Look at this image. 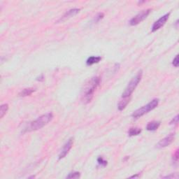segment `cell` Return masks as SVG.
I'll return each mask as SVG.
<instances>
[{
	"instance_id": "obj_1",
	"label": "cell",
	"mask_w": 179,
	"mask_h": 179,
	"mask_svg": "<svg viewBox=\"0 0 179 179\" xmlns=\"http://www.w3.org/2000/svg\"><path fill=\"white\" fill-rule=\"evenodd\" d=\"M101 79L99 77H93L84 85L81 93V101L84 104H88L93 100L94 93L100 86Z\"/></svg>"
},
{
	"instance_id": "obj_2",
	"label": "cell",
	"mask_w": 179,
	"mask_h": 179,
	"mask_svg": "<svg viewBox=\"0 0 179 179\" xmlns=\"http://www.w3.org/2000/svg\"><path fill=\"white\" fill-rule=\"evenodd\" d=\"M53 118L52 113H48L43 116L39 117L37 119L31 122L27 125L24 129V132H29L33 131H37L38 129L43 128L44 126L48 125Z\"/></svg>"
},
{
	"instance_id": "obj_3",
	"label": "cell",
	"mask_w": 179,
	"mask_h": 179,
	"mask_svg": "<svg viewBox=\"0 0 179 179\" xmlns=\"http://www.w3.org/2000/svg\"><path fill=\"white\" fill-rule=\"evenodd\" d=\"M142 76L143 72L141 70L138 72V74L135 76V77H134L131 80L130 82L127 85V88H125V91L122 94V97L123 98H127V97L131 96V95L133 93V92L134 91V90L136 89V88L139 85L140 81H141V79H142Z\"/></svg>"
},
{
	"instance_id": "obj_4",
	"label": "cell",
	"mask_w": 179,
	"mask_h": 179,
	"mask_svg": "<svg viewBox=\"0 0 179 179\" xmlns=\"http://www.w3.org/2000/svg\"><path fill=\"white\" fill-rule=\"evenodd\" d=\"M159 100L158 99H154L151 101V102L148 103V104H146V106H143L140 109L136 110L134 113H132V116L134 118H139L140 117L143 116V115H145L146 113H148L150 111H153V109H155L159 104Z\"/></svg>"
},
{
	"instance_id": "obj_5",
	"label": "cell",
	"mask_w": 179,
	"mask_h": 179,
	"mask_svg": "<svg viewBox=\"0 0 179 179\" xmlns=\"http://www.w3.org/2000/svg\"><path fill=\"white\" fill-rule=\"evenodd\" d=\"M150 12H151V9H146L144 11H142L141 12H140L139 13H138L137 15H136L135 16L133 17L129 21V24L132 26H135L139 25L140 22H142L143 20H144L148 16Z\"/></svg>"
},
{
	"instance_id": "obj_6",
	"label": "cell",
	"mask_w": 179,
	"mask_h": 179,
	"mask_svg": "<svg viewBox=\"0 0 179 179\" xmlns=\"http://www.w3.org/2000/svg\"><path fill=\"white\" fill-rule=\"evenodd\" d=\"M170 13H166L165 15H164L163 16L161 17L160 18H159L158 20L154 22V24L153 25V27H152V29H151L152 32H155L160 29L162 27H163L164 25L166 24V21L168 20V19H169V18Z\"/></svg>"
},
{
	"instance_id": "obj_7",
	"label": "cell",
	"mask_w": 179,
	"mask_h": 179,
	"mask_svg": "<svg viewBox=\"0 0 179 179\" xmlns=\"http://www.w3.org/2000/svg\"><path fill=\"white\" fill-rule=\"evenodd\" d=\"M175 135H176V134H175V132L171 133V134H169L167 136H166V137H164V139L160 140V141L157 143V148H162L169 146V145L174 141Z\"/></svg>"
},
{
	"instance_id": "obj_8",
	"label": "cell",
	"mask_w": 179,
	"mask_h": 179,
	"mask_svg": "<svg viewBox=\"0 0 179 179\" xmlns=\"http://www.w3.org/2000/svg\"><path fill=\"white\" fill-rule=\"evenodd\" d=\"M73 143H74V139L73 138H70V139L67 141V143L64 145L63 148H62L61 151H60V153L59 154V159H62L66 157V155L69 153L71 148H72Z\"/></svg>"
},
{
	"instance_id": "obj_9",
	"label": "cell",
	"mask_w": 179,
	"mask_h": 179,
	"mask_svg": "<svg viewBox=\"0 0 179 179\" xmlns=\"http://www.w3.org/2000/svg\"><path fill=\"white\" fill-rule=\"evenodd\" d=\"M102 60V57L100 56H91L88 58L86 61V65L88 66H92L95 64L99 63Z\"/></svg>"
},
{
	"instance_id": "obj_10",
	"label": "cell",
	"mask_w": 179,
	"mask_h": 179,
	"mask_svg": "<svg viewBox=\"0 0 179 179\" xmlns=\"http://www.w3.org/2000/svg\"><path fill=\"white\" fill-rule=\"evenodd\" d=\"M160 126V122L159 121H152L148 123L146 126V129L148 131H155Z\"/></svg>"
},
{
	"instance_id": "obj_11",
	"label": "cell",
	"mask_w": 179,
	"mask_h": 179,
	"mask_svg": "<svg viewBox=\"0 0 179 179\" xmlns=\"http://www.w3.org/2000/svg\"><path fill=\"white\" fill-rule=\"evenodd\" d=\"M80 11L79 8H73V9H71L67 12L65 15H63V17L61 18V20H65V19L73 17L74 15H77V13H79Z\"/></svg>"
},
{
	"instance_id": "obj_12",
	"label": "cell",
	"mask_w": 179,
	"mask_h": 179,
	"mask_svg": "<svg viewBox=\"0 0 179 179\" xmlns=\"http://www.w3.org/2000/svg\"><path fill=\"white\" fill-rule=\"evenodd\" d=\"M35 91H36V89L34 88H25V89L22 90V91L19 93V96L22 97L29 96V95H31L33 93H34Z\"/></svg>"
},
{
	"instance_id": "obj_13",
	"label": "cell",
	"mask_w": 179,
	"mask_h": 179,
	"mask_svg": "<svg viewBox=\"0 0 179 179\" xmlns=\"http://www.w3.org/2000/svg\"><path fill=\"white\" fill-rule=\"evenodd\" d=\"M129 101H130V98H129V97H127V98H123V100L120 101L119 104H118V110L120 111H123V110L126 108L127 104H129Z\"/></svg>"
},
{
	"instance_id": "obj_14",
	"label": "cell",
	"mask_w": 179,
	"mask_h": 179,
	"mask_svg": "<svg viewBox=\"0 0 179 179\" xmlns=\"http://www.w3.org/2000/svg\"><path fill=\"white\" fill-rule=\"evenodd\" d=\"M141 132V128H138V127H132V128L129 129L128 134L129 136H134L139 135Z\"/></svg>"
},
{
	"instance_id": "obj_15",
	"label": "cell",
	"mask_w": 179,
	"mask_h": 179,
	"mask_svg": "<svg viewBox=\"0 0 179 179\" xmlns=\"http://www.w3.org/2000/svg\"><path fill=\"white\" fill-rule=\"evenodd\" d=\"M8 110V105L7 104H2V105L1 106V108H0V114H1L0 117H1V118H2L3 117L6 115Z\"/></svg>"
},
{
	"instance_id": "obj_16",
	"label": "cell",
	"mask_w": 179,
	"mask_h": 179,
	"mask_svg": "<svg viewBox=\"0 0 179 179\" xmlns=\"http://www.w3.org/2000/svg\"><path fill=\"white\" fill-rule=\"evenodd\" d=\"M81 177V173L78 172V171H74V172L69 173L67 176V178H79Z\"/></svg>"
},
{
	"instance_id": "obj_17",
	"label": "cell",
	"mask_w": 179,
	"mask_h": 179,
	"mask_svg": "<svg viewBox=\"0 0 179 179\" xmlns=\"http://www.w3.org/2000/svg\"><path fill=\"white\" fill-rule=\"evenodd\" d=\"M97 162H98L99 164H100L101 166H105L107 165V161L104 160L102 157H100L98 159H97Z\"/></svg>"
},
{
	"instance_id": "obj_18",
	"label": "cell",
	"mask_w": 179,
	"mask_h": 179,
	"mask_svg": "<svg viewBox=\"0 0 179 179\" xmlns=\"http://www.w3.org/2000/svg\"><path fill=\"white\" fill-rule=\"evenodd\" d=\"M104 14L103 13H98L96 15V16H95V22H98L99 21L102 20L103 18H104Z\"/></svg>"
},
{
	"instance_id": "obj_19",
	"label": "cell",
	"mask_w": 179,
	"mask_h": 179,
	"mask_svg": "<svg viewBox=\"0 0 179 179\" xmlns=\"http://www.w3.org/2000/svg\"><path fill=\"white\" fill-rule=\"evenodd\" d=\"M178 123V116L177 115L176 116V117H174V118H173L172 120H171V121L170 122V125H177Z\"/></svg>"
},
{
	"instance_id": "obj_20",
	"label": "cell",
	"mask_w": 179,
	"mask_h": 179,
	"mask_svg": "<svg viewBox=\"0 0 179 179\" xmlns=\"http://www.w3.org/2000/svg\"><path fill=\"white\" fill-rule=\"evenodd\" d=\"M178 156H179L178 155V149H176V151H175V153H173V157H172L173 162H176V163L178 162Z\"/></svg>"
},
{
	"instance_id": "obj_21",
	"label": "cell",
	"mask_w": 179,
	"mask_h": 179,
	"mask_svg": "<svg viewBox=\"0 0 179 179\" xmlns=\"http://www.w3.org/2000/svg\"><path fill=\"white\" fill-rule=\"evenodd\" d=\"M178 64H179V61H178V55H177L175 57L174 59L173 60L172 62V65L174 66L175 67H178Z\"/></svg>"
},
{
	"instance_id": "obj_22",
	"label": "cell",
	"mask_w": 179,
	"mask_h": 179,
	"mask_svg": "<svg viewBox=\"0 0 179 179\" xmlns=\"http://www.w3.org/2000/svg\"><path fill=\"white\" fill-rule=\"evenodd\" d=\"M162 178H178V175L173 174V173H172V174L169 175V176H164V177H162Z\"/></svg>"
},
{
	"instance_id": "obj_23",
	"label": "cell",
	"mask_w": 179,
	"mask_h": 179,
	"mask_svg": "<svg viewBox=\"0 0 179 179\" xmlns=\"http://www.w3.org/2000/svg\"><path fill=\"white\" fill-rule=\"evenodd\" d=\"M37 81H43L44 80V75H41L40 77L37 78Z\"/></svg>"
},
{
	"instance_id": "obj_24",
	"label": "cell",
	"mask_w": 179,
	"mask_h": 179,
	"mask_svg": "<svg viewBox=\"0 0 179 179\" xmlns=\"http://www.w3.org/2000/svg\"><path fill=\"white\" fill-rule=\"evenodd\" d=\"M140 176V175H139V173H137V174L136 175H134V176H130L129 177V178H139V177Z\"/></svg>"
}]
</instances>
